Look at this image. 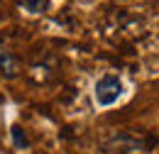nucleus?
I'll list each match as a JSON object with an SVG mask.
<instances>
[{
	"instance_id": "1",
	"label": "nucleus",
	"mask_w": 159,
	"mask_h": 154,
	"mask_svg": "<svg viewBox=\"0 0 159 154\" xmlns=\"http://www.w3.org/2000/svg\"><path fill=\"white\" fill-rule=\"evenodd\" d=\"M93 98H96V103L100 108H108V105L118 103L122 98V81L118 76H110V74L98 78V83L93 88Z\"/></svg>"
},
{
	"instance_id": "2",
	"label": "nucleus",
	"mask_w": 159,
	"mask_h": 154,
	"mask_svg": "<svg viewBox=\"0 0 159 154\" xmlns=\"http://www.w3.org/2000/svg\"><path fill=\"white\" fill-rule=\"evenodd\" d=\"M103 149L108 154H125V152H139V149H144V142L137 139L135 135H130V132H120V135L110 137V139H105V144H103Z\"/></svg>"
},
{
	"instance_id": "3",
	"label": "nucleus",
	"mask_w": 159,
	"mask_h": 154,
	"mask_svg": "<svg viewBox=\"0 0 159 154\" xmlns=\"http://www.w3.org/2000/svg\"><path fill=\"white\" fill-rule=\"evenodd\" d=\"M0 74L5 78H15L20 74V61L12 52H7L2 44H0Z\"/></svg>"
},
{
	"instance_id": "4",
	"label": "nucleus",
	"mask_w": 159,
	"mask_h": 154,
	"mask_svg": "<svg viewBox=\"0 0 159 154\" xmlns=\"http://www.w3.org/2000/svg\"><path fill=\"white\" fill-rule=\"evenodd\" d=\"M49 2H52V0H20V7L27 10L30 15H39V12H47V10H49Z\"/></svg>"
},
{
	"instance_id": "5",
	"label": "nucleus",
	"mask_w": 159,
	"mask_h": 154,
	"mask_svg": "<svg viewBox=\"0 0 159 154\" xmlns=\"http://www.w3.org/2000/svg\"><path fill=\"white\" fill-rule=\"evenodd\" d=\"M12 142H15V147H20V149H27V147H30V139L25 137L22 127H12Z\"/></svg>"
}]
</instances>
